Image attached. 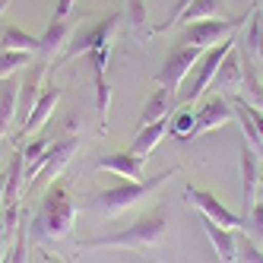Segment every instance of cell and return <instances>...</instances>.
Instances as JSON below:
<instances>
[{
    "instance_id": "cell-13",
    "label": "cell",
    "mask_w": 263,
    "mask_h": 263,
    "mask_svg": "<svg viewBox=\"0 0 263 263\" xmlns=\"http://www.w3.org/2000/svg\"><path fill=\"white\" fill-rule=\"evenodd\" d=\"M73 32H77V26H70V20H58V16H51L48 29L39 35V51H35V58L45 61V64H58L61 51H67Z\"/></svg>"
},
{
    "instance_id": "cell-25",
    "label": "cell",
    "mask_w": 263,
    "mask_h": 263,
    "mask_svg": "<svg viewBox=\"0 0 263 263\" xmlns=\"http://www.w3.org/2000/svg\"><path fill=\"white\" fill-rule=\"evenodd\" d=\"M235 118H238V127H241L244 140H248V146L254 149V153L260 156V162H263V140L257 137V127H254V121H251V115H248V108H244L241 96L235 99Z\"/></svg>"
},
{
    "instance_id": "cell-32",
    "label": "cell",
    "mask_w": 263,
    "mask_h": 263,
    "mask_svg": "<svg viewBox=\"0 0 263 263\" xmlns=\"http://www.w3.org/2000/svg\"><path fill=\"white\" fill-rule=\"evenodd\" d=\"M187 4H191V0H178V4L172 7V13H168V20H165L162 26H156V29H149L146 35H162V32H168V29H175V26H178V16L187 10Z\"/></svg>"
},
{
    "instance_id": "cell-5",
    "label": "cell",
    "mask_w": 263,
    "mask_h": 263,
    "mask_svg": "<svg viewBox=\"0 0 263 263\" xmlns=\"http://www.w3.org/2000/svg\"><path fill=\"white\" fill-rule=\"evenodd\" d=\"M248 20H251V10L248 13H241V16H225V20H203V23H194V26H187L184 32H181V45H194V48H200V51H206V48H213V45H219V42H229V39H235V35L248 26Z\"/></svg>"
},
{
    "instance_id": "cell-8",
    "label": "cell",
    "mask_w": 263,
    "mask_h": 263,
    "mask_svg": "<svg viewBox=\"0 0 263 263\" xmlns=\"http://www.w3.org/2000/svg\"><path fill=\"white\" fill-rule=\"evenodd\" d=\"M235 42H238V35H235V39H229V42H219V45H213V48L203 51V58H200L197 67L191 70V86H187V96H184L181 102H187V105H191V102H200L206 92L213 89L216 73H219V64L225 61V54L235 48Z\"/></svg>"
},
{
    "instance_id": "cell-9",
    "label": "cell",
    "mask_w": 263,
    "mask_h": 263,
    "mask_svg": "<svg viewBox=\"0 0 263 263\" xmlns=\"http://www.w3.org/2000/svg\"><path fill=\"white\" fill-rule=\"evenodd\" d=\"M92 77H96V111H99V134H108V111H111V83H108V61H111V42L99 45L89 54Z\"/></svg>"
},
{
    "instance_id": "cell-18",
    "label": "cell",
    "mask_w": 263,
    "mask_h": 263,
    "mask_svg": "<svg viewBox=\"0 0 263 263\" xmlns=\"http://www.w3.org/2000/svg\"><path fill=\"white\" fill-rule=\"evenodd\" d=\"M172 134V118H162L156 124H149V127H140L137 130V137H134V146H130V153H137L143 162L156 153V146Z\"/></svg>"
},
{
    "instance_id": "cell-16",
    "label": "cell",
    "mask_w": 263,
    "mask_h": 263,
    "mask_svg": "<svg viewBox=\"0 0 263 263\" xmlns=\"http://www.w3.org/2000/svg\"><path fill=\"white\" fill-rule=\"evenodd\" d=\"M143 159L137 156V153H111V156H102L99 162H96V168L99 172H111V175H118V178H124V181H143Z\"/></svg>"
},
{
    "instance_id": "cell-11",
    "label": "cell",
    "mask_w": 263,
    "mask_h": 263,
    "mask_svg": "<svg viewBox=\"0 0 263 263\" xmlns=\"http://www.w3.org/2000/svg\"><path fill=\"white\" fill-rule=\"evenodd\" d=\"M184 197L197 206L203 219H210V222L222 225V229H241V216L232 213L225 203H219V197H213L210 191H203V187H197V184H187Z\"/></svg>"
},
{
    "instance_id": "cell-29",
    "label": "cell",
    "mask_w": 263,
    "mask_h": 263,
    "mask_svg": "<svg viewBox=\"0 0 263 263\" xmlns=\"http://www.w3.org/2000/svg\"><path fill=\"white\" fill-rule=\"evenodd\" d=\"M194 127H197V115L191 108H178V115L172 118V134L181 143H191L194 140Z\"/></svg>"
},
{
    "instance_id": "cell-1",
    "label": "cell",
    "mask_w": 263,
    "mask_h": 263,
    "mask_svg": "<svg viewBox=\"0 0 263 263\" xmlns=\"http://www.w3.org/2000/svg\"><path fill=\"white\" fill-rule=\"evenodd\" d=\"M73 225H77V203L70 197L67 181L58 178L42 191L39 210L29 219V244H35V248H42L48 254H58L70 241Z\"/></svg>"
},
{
    "instance_id": "cell-38",
    "label": "cell",
    "mask_w": 263,
    "mask_h": 263,
    "mask_svg": "<svg viewBox=\"0 0 263 263\" xmlns=\"http://www.w3.org/2000/svg\"><path fill=\"white\" fill-rule=\"evenodd\" d=\"M257 197H260V200H263V184H260V194H257Z\"/></svg>"
},
{
    "instance_id": "cell-34",
    "label": "cell",
    "mask_w": 263,
    "mask_h": 263,
    "mask_svg": "<svg viewBox=\"0 0 263 263\" xmlns=\"http://www.w3.org/2000/svg\"><path fill=\"white\" fill-rule=\"evenodd\" d=\"M73 7H77V0H58V7H54V16H58V20H70Z\"/></svg>"
},
{
    "instance_id": "cell-12",
    "label": "cell",
    "mask_w": 263,
    "mask_h": 263,
    "mask_svg": "<svg viewBox=\"0 0 263 263\" xmlns=\"http://www.w3.org/2000/svg\"><path fill=\"white\" fill-rule=\"evenodd\" d=\"M194 115H197V127H194V140H197L203 134H210V130H219L225 124H232L235 121V105L225 96H206Z\"/></svg>"
},
{
    "instance_id": "cell-33",
    "label": "cell",
    "mask_w": 263,
    "mask_h": 263,
    "mask_svg": "<svg viewBox=\"0 0 263 263\" xmlns=\"http://www.w3.org/2000/svg\"><path fill=\"white\" fill-rule=\"evenodd\" d=\"M10 248H13V238H10V232H7L4 219H0V260H4V257L10 254Z\"/></svg>"
},
{
    "instance_id": "cell-28",
    "label": "cell",
    "mask_w": 263,
    "mask_h": 263,
    "mask_svg": "<svg viewBox=\"0 0 263 263\" xmlns=\"http://www.w3.org/2000/svg\"><path fill=\"white\" fill-rule=\"evenodd\" d=\"M29 64H32V54H26V51H0V80L23 73Z\"/></svg>"
},
{
    "instance_id": "cell-14",
    "label": "cell",
    "mask_w": 263,
    "mask_h": 263,
    "mask_svg": "<svg viewBox=\"0 0 263 263\" xmlns=\"http://www.w3.org/2000/svg\"><path fill=\"white\" fill-rule=\"evenodd\" d=\"M257 194H260V156L244 140L241 146V210H238L241 219L257 203Z\"/></svg>"
},
{
    "instance_id": "cell-21",
    "label": "cell",
    "mask_w": 263,
    "mask_h": 263,
    "mask_svg": "<svg viewBox=\"0 0 263 263\" xmlns=\"http://www.w3.org/2000/svg\"><path fill=\"white\" fill-rule=\"evenodd\" d=\"M178 105V99L172 96L168 89H156L153 96H149V102H146V108L140 111V121H137V130L140 127H149V124H156V121H162V118H168V111H172Z\"/></svg>"
},
{
    "instance_id": "cell-7",
    "label": "cell",
    "mask_w": 263,
    "mask_h": 263,
    "mask_svg": "<svg viewBox=\"0 0 263 263\" xmlns=\"http://www.w3.org/2000/svg\"><path fill=\"white\" fill-rule=\"evenodd\" d=\"M200 58H203L200 48H194V45H181V42H178L172 51L165 54V61H162V67H159V73H156V83H159L162 89H168V92L178 99V92H181L184 80L191 77V70L197 67Z\"/></svg>"
},
{
    "instance_id": "cell-35",
    "label": "cell",
    "mask_w": 263,
    "mask_h": 263,
    "mask_svg": "<svg viewBox=\"0 0 263 263\" xmlns=\"http://www.w3.org/2000/svg\"><path fill=\"white\" fill-rule=\"evenodd\" d=\"M4 191H7V172H0V206H4Z\"/></svg>"
},
{
    "instance_id": "cell-39",
    "label": "cell",
    "mask_w": 263,
    "mask_h": 263,
    "mask_svg": "<svg viewBox=\"0 0 263 263\" xmlns=\"http://www.w3.org/2000/svg\"><path fill=\"white\" fill-rule=\"evenodd\" d=\"M260 248H263V244H260Z\"/></svg>"
},
{
    "instance_id": "cell-30",
    "label": "cell",
    "mask_w": 263,
    "mask_h": 263,
    "mask_svg": "<svg viewBox=\"0 0 263 263\" xmlns=\"http://www.w3.org/2000/svg\"><path fill=\"white\" fill-rule=\"evenodd\" d=\"M235 263H263V248L238 229V260Z\"/></svg>"
},
{
    "instance_id": "cell-27",
    "label": "cell",
    "mask_w": 263,
    "mask_h": 263,
    "mask_svg": "<svg viewBox=\"0 0 263 263\" xmlns=\"http://www.w3.org/2000/svg\"><path fill=\"white\" fill-rule=\"evenodd\" d=\"M241 232L248 235L251 241L263 244V200H260V197H257V203L251 206V210L244 213V219H241Z\"/></svg>"
},
{
    "instance_id": "cell-24",
    "label": "cell",
    "mask_w": 263,
    "mask_h": 263,
    "mask_svg": "<svg viewBox=\"0 0 263 263\" xmlns=\"http://www.w3.org/2000/svg\"><path fill=\"white\" fill-rule=\"evenodd\" d=\"M219 89H229V92H238L241 89V54H238V42L235 48L225 54V61L219 64V73H216V83Z\"/></svg>"
},
{
    "instance_id": "cell-4",
    "label": "cell",
    "mask_w": 263,
    "mask_h": 263,
    "mask_svg": "<svg viewBox=\"0 0 263 263\" xmlns=\"http://www.w3.org/2000/svg\"><path fill=\"white\" fill-rule=\"evenodd\" d=\"M121 23H124V13H105L102 20H96L92 26L77 29V32H73V39H70V45H67V51L58 58V64H70V61L83 58V54H92L99 45L115 42Z\"/></svg>"
},
{
    "instance_id": "cell-6",
    "label": "cell",
    "mask_w": 263,
    "mask_h": 263,
    "mask_svg": "<svg viewBox=\"0 0 263 263\" xmlns=\"http://www.w3.org/2000/svg\"><path fill=\"white\" fill-rule=\"evenodd\" d=\"M77 153H80V137L73 134V130H67L64 137H58V140L48 146V156H45L42 172L26 184V194H39V191H45L51 181H58V178L64 175V168L73 162V156H77Z\"/></svg>"
},
{
    "instance_id": "cell-17",
    "label": "cell",
    "mask_w": 263,
    "mask_h": 263,
    "mask_svg": "<svg viewBox=\"0 0 263 263\" xmlns=\"http://www.w3.org/2000/svg\"><path fill=\"white\" fill-rule=\"evenodd\" d=\"M203 232L213 241V251L219 254V263H235L238 260V232L235 229H222V225L203 219Z\"/></svg>"
},
{
    "instance_id": "cell-37",
    "label": "cell",
    "mask_w": 263,
    "mask_h": 263,
    "mask_svg": "<svg viewBox=\"0 0 263 263\" xmlns=\"http://www.w3.org/2000/svg\"><path fill=\"white\" fill-rule=\"evenodd\" d=\"M0 263H13V257H10V254H7V257H4V260H0Z\"/></svg>"
},
{
    "instance_id": "cell-3",
    "label": "cell",
    "mask_w": 263,
    "mask_h": 263,
    "mask_svg": "<svg viewBox=\"0 0 263 263\" xmlns=\"http://www.w3.org/2000/svg\"><path fill=\"white\" fill-rule=\"evenodd\" d=\"M178 172H181V168L172 165V168H165V172H159L156 178H143V181H124V178H121L115 187L92 191L89 200H86V210L99 213L102 219H115V216H121V213H127V210H134V206L146 203L156 191H162V187L172 181Z\"/></svg>"
},
{
    "instance_id": "cell-23",
    "label": "cell",
    "mask_w": 263,
    "mask_h": 263,
    "mask_svg": "<svg viewBox=\"0 0 263 263\" xmlns=\"http://www.w3.org/2000/svg\"><path fill=\"white\" fill-rule=\"evenodd\" d=\"M0 51H26V54H35V51H39V39L29 35L23 26H16V23H4V26H0Z\"/></svg>"
},
{
    "instance_id": "cell-20",
    "label": "cell",
    "mask_w": 263,
    "mask_h": 263,
    "mask_svg": "<svg viewBox=\"0 0 263 263\" xmlns=\"http://www.w3.org/2000/svg\"><path fill=\"white\" fill-rule=\"evenodd\" d=\"M16 105H20V77L0 80V143L10 134V124L16 118Z\"/></svg>"
},
{
    "instance_id": "cell-26",
    "label": "cell",
    "mask_w": 263,
    "mask_h": 263,
    "mask_svg": "<svg viewBox=\"0 0 263 263\" xmlns=\"http://www.w3.org/2000/svg\"><path fill=\"white\" fill-rule=\"evenodd\" d=\"M124 20H127L130 32H134V39H140V35H143V26H146V20H149L146 0H124Z\"/></svg>"
},
{
    "instance_id": "cell-15",
    "label": "cell",
    "mask_w": 263,
    "mask_h": 263,
    "mask_svg": "<svg viewBox=\"0 0 263 263\" xmlns=\"http://www.w3.org/2000/svg\"><path fill=\"white\" fill-rule=\"evenodd\" d=\"M58 99H61V86H48V89H42L39 102H35V108H32L29 121L20 127V134H16V140H23V137H32V134H39V130L48 124V118L54 115V108H58Z\"/></svg>"
},
{
    "instance_id": "cell-19",
    "label": "cell",
    "mask_w": 263,
    "mask_h": 263,
    "mask_svg": "<svg viewBox=\"0 0 263 263\" xmlns=\"http://www.w3.org/2000/svg\"><path fill=\"white\" fill-rule=\"evenodd\" d=\"M238 48H244L254 61L263 64V0L251 4V20L244 26V39L238 42Z\"/></svg>"
},
{
    "instance_id": "cell-36",
    "label": "cell",
    "mask_w": 263,
    "mask_h": 263,
    "mask_svg": "<svg viewBox=\"0 0 263 263\" xmlns=\"http://www.w3.org/2000/svg\"><path fill=\"white\" fill-rule=\"evenodd\" d=\"M10 4H13V0H0V20H4V13L10 10Z\"/></svg>"
},
{
    "instance_id": "cell-31",
    "label": "cell",
    "mask_w": 263,
    "mask_h": 263,
    "mask_svg": "<svg viewBox=\"0 0 263 263\" xmlns=\"http://www.w3.org/2000/svg\"><path fill=\"white\" fill-rule=\"evenodd\" d=\"M10 257H13V263H32V257H29V225L26 222H20V229L13 235Z\"/></svg>"
},
{
    "instance_id": "cell-10",
    "label": "cell",
    "mask_w": 263,
    "mask_h": 263,
    "mask_svg": "<svg viewBox=\"0 0 263 263\" xmlns=\"http://www.w3.org/2000/svg\"><path fill=\"white\" fill-rule=\"evenodd\" d=\"M48 70H51V64H45V61L35 58V61L26 67V73L20 77V105H16V121H20V127L29 121L35 102H39V96H42V86H45Z\"/></svg>"
},
{
    "instance_id": "cell-2",
    "label": "cell",
    "mask_w": 263,
    "mask_h": 263,
    "mask_svg": "<svg viewBox=\"0 0 263 263\" xmlns=\"http://www.w3.org/2000/svg\"><path fill=\"white\" fill-rule=\"evenodd\" d=\"M168 235V206H156V210L143 213L137 222H130L127 229L115 232V235H99L80 241V251H146L156 254Z\"/></svg>"
},
{
    "instance_id": "cell-22",
    "label": "cell",
    "mask_w": 263,
    "mask_h": 263,
    "mask_svg": "<svg viewBox=\"0 0 263 263\" xmlns=\"http://www.w3.org/2000/svg\"><path fill=\"white\" fill-rule=\"evenodd\" d=\"M203 20H225V0H191L178 16V26H194Z\"/></svg>"
}]
</instances>
